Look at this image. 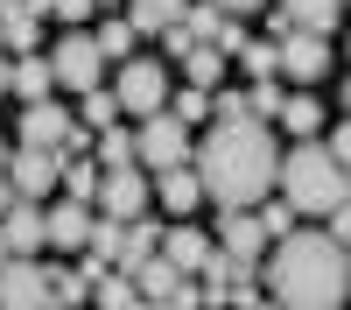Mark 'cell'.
I'll return each mask as SVG.
<instances>
[{
    "label": "cell",
    "mask_w": 351,
    "mask_h": 310,
    "mask_svg": "<svg viewBox=\"0 0 351 310\" xmlns=\"http://www.w3.org/2000/svg\"><path fill=\"white\" fill-rule=\"evenodd\" d=\"M190 169L204 197L218 212H253L274 197V177H281V148H274V127L267 120H211L190 148Z\"/></svg>",
    "instance_id": "1"
},
{
    "label": "cell",
    "mask_w": 351,
    "mask_h": 310,
    "mask_svg": "<svg viewBox=\"0 0 351 310\" xmlns=\"http://www.w3.org/2000/svg\"><path fill=\"white\" fill-rule=\"evenodd\" d=\"M267 289L281 310H344L351 303V254L330 233H288V240H274Z\"/></svg>",
    "instance_id": "2"
},
{
    "label": "cell",
    "mask_w": 351,
    "mask_h": 310,
    "mask_svg": "<svg viewBox=\"0 0 351 310\" xmlns=\"http://www.w3.org/2000/svg\"><path fill=\"white\" fill-rule=\"evenodd\" d=\"M281 205L295 212V219H330L344 205V169L330 162L324 141H295V148L281 155Z\"/></svg>",
    "instance_id": "3"
},
{
    "label": "cell",
    "mask_w": 351,
    "mask_h": 310,
    "mask_svg": "<svg viewBox=\"0 0 351 310\" xmlns=\"http://www.w3.org/2000/svg\"><path fill=\"white\" fill-rule=\"evenodd\" d=\"M49 56V78L64 85V92H99L106 85V56H99V43H92V28H64L56 36V49H43Z\"/></svg>",
    "instance_id": "4"
},
{
    "label": "cell",
    "mask_w": 351,
    "mask_h": 310,
    "mask_svg": "<svg viewBox=\"0 0 351 310\" xmlns=\"http://www.w3.org/2000/svg\"><path fill=\"white\" fill-rule=\"evenodd\" d=\"M169 71H162V56H127L120 78H112V99H120V113H134V120H155V113L169 106Z\"/></svg>",
    "instance_id": "5"
},
{
    "label": "cell",
    "mask_w": 351,
    "mask_h": 310,
    "mask_svg": "<svg viewBox=\"0 0 351 310\" xmlns=\"http://www.w3.org/2000/svg\"><path fill=\"white\" fill-rule=\"evenodd\" d=\"M197 148V134L183 120H169V113H155V120H141L134 127V162L148 169V177H162V169H183Z\"/></svg>",
    "instance_id": "6"
},
{
    "label": "cell",
    "mask_w": 351,
    "mask_h": 310,
    "mask_svg": "<svg viewBox=\"0 0 351 310\" xmlns=\"http://www.w3.org/2000/svg\"><path fill=\"white\" fill-rule=\"evenodd\" d=\"M99 219H112V225H134V219H148V205H155V177L148 169H99Z\"/></svg>",
    "instance_id": "7"
},
{
    "label": "cell",
    "mask_w": 351,
    "mask_h": 310,
    "mask_svg": "<svg viewBox=\"0 0 351 310\" xmlns=\"http://www.w3.org/2000/svg\"><path fill=\"white\" fill-rule=\"evenodd\" d=\"M21 148H56V155H77V148H84V127H77L56 99L21 106Z\"/></svg>",
    "instance_id": "8"
},
{
    "label": "cell",
    "mask_w": 351,
    "mask_h": 310,
    "mask_svg": "<svg viewBox=\"0 0 351 310\" xmlns=\"http://www.w3.org/2000/svg\"><path fill=\"white\" fill-rule=\"evenodd\" d=\"M56 184H64V155H56V148H14V155H8V190H14V197L49 205Z\"/></svg>",
    "instance_id": "9"
},
{
    "label": "cell",
    "mask_w": 351,
    "mask_h": 310,
    "mask_svg": "<svg viewBox=\"0 0 351 310\" xmlns=\"http://www.w3.org/2000/svg\"><path fill=\"white\" fill-rule=\"evenodd\" d=\"M274 64H281V78H302V85L330 78V36H309V28H288V36L274 43Z\"/></svg>",
    "instance_id": "10"
},
{
    "label": "cell",
    "mask_w": 351,
    "mask_h": 310,
    "mask_svg": "<svg viewBox=\"0 0 351 310\" xmlns=\"http://www.w3.org/2000/svg\"><path fill=\"white\" fill-rule=\"evenodd\" d=\"M0 240H8V254H14V261H36V254L49 247V219H43V205L14 197V205L0 212Z\"/></svg>",
    "instance_id": "11"
},
{
    "label": "cell",
    "mask_w": 351,
    "mask_h": 310,
    "mask_svg": "<svg viewBox=\"0 0 351 310\" xmlns=\"http://www.w3.org/2000/svg\"><path fill=\"white\" fill-rule=\"evenodd\" d=\"M0 310H49V261H8L0 268Z\"/></svg>",
    "instance_id": "12"
},
{
    "label": "cell",
    "mask_w": 351,
    "mask_h": 310,
    "mask_svg": "<svg viewBox=\"0 0 351 310\" xmlns=\"http://www.w3.org/2000/svg\"><path fill=\"white\" fill-rule=\"evenodd\" d=\"M225 261H239V268H260V254H267V233H260V219L253 212H218V240H211Z\"/></svg>",
    "instance_id": "13"
},
{
    "label": "cell",
    "mask_w": 351,
    "mask_h": 310,
    "mask_svg": "<svg viewBox=\"0 0 351 310\" xmlns=\"http://www.w3.org/2000/svg\"><path fill=\"white\" fill-rule=\"evenodd\" d=\"M211 254H218V247H211V233H197L190 219H176L169 233H162V261H169L176 275H197L204 261H211Z\"/></svg>",
    "instance_id": "14"
},
{
    "label": "cell",
    "mask_w": 351,
    "mask_h": 310,
    "mask_svg": "<svg viewBox=\"0 0 351 310\" xmlns=\"http://www.w3.org/2000/svg\"><path fill=\"white\" fill-rule=\"evenodd\" d=\"M155 205L169 212V219H190L197 205H204V184H197V169L183 162V169H162L155 177Z\"/></svg>",
    "instance_id": "15"
},
{
    "label": "cell",
    "mask_w": 351,
    "mask_h": 310,
    "mask_svg": "<svg viewBox=\"0 0 351 310\" xmlns=\"http://www.w3.org/2000/svg\"><path fill=\"white\" fill-rule=\"evenodd\" d=\"M43 219H49V247H77L84 254V240H92V225H99V212L92 205H43Z\"/></svg>",
    "instance_id": "16"
},
{
    "label": "cell",
    "mask_w": 351,
    "mask_h": 310,
    "mask_svg": "<svg viewBox=\"0 0 351 310\" xmlns=\"http://www.w3.org/2000/svg\"><path fill=\"white\" fill-rule=\"evenodd\" d=\"M36 49H43V21L28 14L21 0L0 8V56H36Z\"/></svg>",
    "instance_id": "17"
},
{
    "label": "cell",
    "mask_w": 351,
    "mask_h": 310,
    "mask_svg": "<svg viewBox=\"0 0 351 310\" xmlns=\"http://www.w3.org/2000/svg\"><path fill=\"white\" fill-rule=\"evenodd\" d=\"M162 247V225L155 219H134V225H120V254H112V275H134L148 254Z\"/></svg>",
    "instance_id": "18"
},
{
    "label": "cell",
    "mask_w": 351,
    "mask_h": 310,
    "mask_svg": "<svg viewBox=\"0 0 351 310\" xmlns=\"http://www.w3.org/2000/svg\"><path fill=\"white\" fill-rule=\"evenodd\" d=\"M8 64H14V78H8V92H14L21 106H43V99H49V85H56V78H49V56L36 49V56H8Z\"/></svg>",
    "instance_id": "19"
},
{
    "label": "cell",
    "mask_w": 351,
    "mask_h": 310,
    "mask_svg": "<svg viewBox=\"0 0 351 310\" xmlns=\"http://www.w3.org/2000/svg\"><path fill=\"white\" fill-rule=\"evenodd\" d=\"M274 120H281V134H295V141H316V134H324V99H316V92H288Z\"/></svg>",
    "instance_id": "20"
},
{
    "label": "cell",
    "mask_w": 351,
    "mask_h": 310,
    "mask_svg": "<svg viewBox=\"0 0 351 310\" xmlns=\"http://www.w3.org/2000/svg\"><path fill=\"white\" fill-rule=\"evenodd\" d=\"M281 21L309 28V36H330V28L344 21V0H281Z\"/></svg>",
    "instance_id": "21"
},
{
    "label": "cell",
    "mask_w": 351,
    "mask_h": 310,
    "mask_svg": "<svg viewBox=\"0 0 351 310\" xmlns=\"http://www.w3.org/2000/svg\"><path fill=\"white\" fill-rule=\"evenodd\" d=\"M127 282L141 289V303H169V296H176V282H190V275H176V268L162 261V247H155V254H148V261H141Z\"/></svg>",
    "instance_id": "22"
},
{
    "label": "cell",
    "mask_w": 351,
    "mask_h": 310,
    "mask_svg": "<svg viewBox=\"0 0 351 310\" xmlns=\"http://www.w3.org/2000/svg\"><path fill=\"white\" fill-rule=\"evenodd\" d=\"M183 8L190 0H127V28L134 36H162V28L183 21Z\"/></svg>",
    "instance_id": "23"
},
{
    "label": "cell",
    "mask_w": 351,
    "mask_h": 310,
    "mask_svg": "<svg viewBox=\"0 0 351 310\" xmlns=\"http://www.w3.org/2000/svg\"><path fill=\"white\" fill-rule=\"evenodd\" d=\"M176 71H183V85H190V92H218V78H225V56H218L211 43H197V49H190Z\"/></svg>",
    "instance_id": "24"
},
{
    "label": "cell",
    "mask_w": 351,
    "mask_h": 310,
    "mask_svg": "<svg viewBox=\"0 0 351 310\" xmlns=\"http://www.w3.org/2000/svg\"><path fill=\"white\" fill-rule=\"evenodd\" d=\"M92 43H99L106 64H127V56H134V28H127V14H106V21L92 28Z\"/></svg>",
    "instance_id": "25"
},
{
    "label": "cell",
    "mask_w": 351,
    "mask_h": 310,
    "mask_svg": "<svg viewBox=\"0 0 351 310\" xmlns=\"http://www.w3.org/2000/svg\"><path fill=\"white\" fill-rule=\"evenodd\" d=\"M71 197V205H92L99 197V162H84V155H64V184H56Z\"/></svg>",
    "instance_id": "26"
},
{
    "label": "cell",
    "mask_w": 351,
    "mask_h": 310,
    "mask_svg": "<svg viewBox=\"0 0 351 310\" xmlns=\"http://www.w3.org/2000/svg\"><path fill=\"white\" fill-rule=\"evenodd\" d=\"M77 303H92V282L77 268H49V310H77Z\"/></svg>",
    "instance_id": "27"
},
{
    "label": "cell",
    "mask_w": 351,
    "mask_h": 310,
    "mask_svg": "<svg viewBox=\"0 0 351 310\" xmlns=\"http://www.w3.org/2000/svg\"><path fill=\"white\" fill-rule=\"evenodd\" d=\"M169 120H183V127H211V92H190V85H183V92H169Z\"/></svg>",
    "instance_id": "28"
},
{
    "label": "cell",
    "mask_w": 351,
    "mask_h": 310,
    "mask_svg": "<svg viewBox=\"0 0 351 310\" xmlns=\"http://www.w3.org/2000/svg\"><path fill=\"white\" fill-rule=\"evenodd\" d=\"M92 303H99V310H141V289H134L127 275H99V282H92Z\"/></svg>",
    "instance_id": "29"
},
{
    "label": "cell",
    "mask_w": 351,
    "mask_h": 310,
    "mask_svg": "<svg viewBox=\"0 0 351 310\" xmlns=\"http://www.w3.org/2000/svg\"><path fill=\"white\" fill-rule=\"evenodd\" d=\"M99 169H141V162H134V134H127V127H106V141H99Z\"/></svg>",
    "instance_id": "30"
},
{
    "label": "cell",
    "mask_w": 351,
    "mask_h": 310,
    "mask_svg": "<svg viewBox=\"0 0 351 310\" xmlns=\"http://www.w3.org/2000/svg\"><path fill=\"white\" fill-rule=\"evenodd\" d=\"M112 120H120V99H112L106 85H99V92H84V113H77V127L92 134V127H112Z\"/></svg>",
    "instance_id": "31"
},
{
    "label": "cell",
    "mask_w": 351,
    "mask_h": 310,
    "mask_svg": "<svg viewBox=\"0 0 351 310\" xmlns=\"http://www.w3.org/2000/svg\"><path fill=\"white\" fill-rule=\"evenodd\" d=\"M253 219H260V233H267V247H274V240H288V233H295V212H288L281 197H267V205H253Z\"/></svg>",
    "instance_id": "32"
},
{
    "label": "cell",
    "mask_w": 351,
    "mask_h": 310,
    "mask_svg": "<svg viewBox=\"0 0 351 310\" xmlns=\"http://www.w3.org/2000/svg\"><path fill=\"white\" fill-rule=\"evenodd\" d=\"M281 99H288V92H281L274 78H267V85H253V92H246V120H267V127H274V113H281Z\"/></svg>",
    "instance_id": "33"
},
{
    "label": "cell",
    "mask_w": 351,
    "mask_h": 310,
    "mask_svg": "<svg viewBox=\"0 0 351 310\" xmlns=\"http://www.w3.org/2000/svg\"><path fill=\"white\" fill-rule=\"evenodd\" d=\"M239 71H246L253 85H267V78L281 71V64H274V43H246V49H239Z\"/></svg>",
    "instance_id": "34"
},
{
    "label": "cell",
    "mask_w": 351,
    "mask_h": 310,
    "mask_svg": "<svg viewBox=\"0 0 351 310\" xmlns=\"http://www.w3.org/2000/svg\"><path fill=\"white\" fill-rule=\"evenodd\" d=\"M155 43H162V56H169V64H183V56L197 49V43H190V28H183V21H176V28H162V36H155Z\"/></svg>",
    "instance_id": "35"
},
{
    "label": "cell",
    "mask_w": 351,
    "mask_h": 310,
    "mask_svg": "<svg viewBox=\"0 0 351 310\" xmlns=\"http://www.w3.org/2000/svg\"><path fill=\"white\" fill-rule=\"evenodd\" d=\"M92 8H99V0H49V14H56V21H71V28L92 21Z\"/></svg>",
    "instance_id": "36"
},
{
    "label": "cell",
    "mask_w": 351,
    "mask_h": 310,
    "mask_svg": "<svg viewBox=\"0 0 351 310\" xmlns=\"http://www.w3.org/2000/svg\"><path fill=\"white\" fill-rule=\"evenodd\" d=\"M211 120H246V92H211Z\"/></svg>",
    "instance_id": "37"
},
{
    "label": "cell",
    "mask_w": 351,
    "mask_h": 310,
    "mask_svg": "<svg viewBox=\"0 0 351 310\" xmlns=\"http://www.w3.org/2000/svg\"><path fill=\"white\" fill-rule=\"evenodd\" d=\"M324 148H330V162H337V169H351V120H337V134L324 141Z\"/></svg>",
    "instance_id": "38"
},
{
    "label": "cell",
    "mask_w": 351,
    "mask_h": 310,
    "mask_svg": "<svg viewBox=\"0 0 351 310\" xmlns=\"http://www.w3.org/2000/svg\"><path fill=\"white\" fill-rule=\"evenodd\" d=\"M330 240H337V247H351V205H337V212H330Z\"/></svg>",
    "instance_id": "39"
},
{
    "label": "cell",
    "mask_w": 351,
    "mask_h": 310,
    "mask_svg": "<svg viewBox=\"0 0 351 310\" xmlns=\"http://www.w3.org/2000/svg\"><path fill=\"white\" fill-rule=\"evenodd\" d=\"M218 14H253V8H267V0H211Z\"/></svg>",
    "instance_id": "40"
},
{
    "label": "cell",
    "mask_w": 351,
    "mask_h": 310,
    "mask_svg": "<svg viewBox=\"0 0 351 310\" xmlns=\"http://www.w3.org/2000/svg\"><path fill=\"white\" fill-rule=\"evenodd\" d=\"M14 205V190H8V169H0V212H8Z\"/></svg>",
    "instance_id": "41"
},
{
    "label": "cell",
    "mask_w": 351,
    "mask_h": 310,
    "mask_svg": "<svg viewBox=\"0 0 351 310\" xmlns=\"http://www.w3.org/2000/svg\"><path fill=\"white\" fill-rule=\"evenodd\" d=\"M8 78H14V64H8V56H0V99H8Z\"/></svg>",
    "instance_id": "42"
},
{
    "label": "cell",
    "mask_w": 351,
    "mask_h": 310,
    "mask_svg": "<svg viewBox=\"0 0 351 310\" xmlns=\"http://www.w3.org/2000/svg\"><path fill=\"white\" fill-rule=\"evenodd\" d=\"M253 310H281V303H274V296H260V303H253Z\"/></svg>",
    "instance_id": "43"
},
{
    "label": "cell",
    "mask_w": 351,
    "mask_h": 310,
    "mask_svg": "<svg viewBox=\"0 0 351 310\" xmlns=\"http://www.w3.org/2000/svg\"><path fill=\"white\" fill-rule=\"evenodd\" d=\"M344 120H351V78H344Z\"/></svg>",
    "instance_id": "44"
},
{
    "label": "cell",
    "mask_w": 351,
    "mask_h": 310,
    "mask_svg": "<svg viewBox=\"0 0 351 310\" xmlns=\"http://www.w3.org/2000/svg\"><path fill=\"white\" fill-rule=\"evenodd\" d=\"M8 261H14V254H8V240H0V268H8Z\"/></svg>",
    "instance_id": "45"
},
{
    "label": "cell",
    "mask_w": 351,
    "mask_h": 310,
    "mask_svg": "<svg viewBox=\"0 0 351 310\" xmlns=\"http://www.w3.org/2000/svg\"><path fill=\"white\" fill-rule=\"evenodd\" d=\"M344 205H351V169H344Z\"/></svg>",
    "instance_id": "46"
},
{
    "label": "cell",
    "mask_w": 351,
    "mask_h": 310,
    "mask_svg": "<svg viewBox=\"0 0 351 310\" xmlns=\"http://www.w3.org/2000/svg\"><path fill=\"white\" fill-rule=\"evenodd\" d=\"M141 310H169V303H141Z\"/></svg>",
    "instance_id": "47"
},
{
    "label": "cell",
    "mask_w": 351,
    "mask_h": 310,
    "mask_svg": "<svg viewBox=\"0 0 351 310\" xmlns=\"http://www.w3.org/2000/svg\"><path fill=\"white\" fill-rule=\"evenodd\" d=\"M99 8H120V0H99Z\"/></svg>",
    "instance_id": "48"
},
{
    "label": "cell",
    "mask_w": 351,
    "mask_h": 310,
    "mask_svg": "<svg viewBox=\"0 0 351 310\" xmlns=\"http://www.w3.org/2000/svg\"><path fill=\"white\" fill-rule=\"evenodd\" d=\"M0 8H14V0H0Z\"/></svg>",
    "instance_id": "49"
},
{
    "label": "cell",
    "mask_w": 351,
    "mask_h": 310,
    "mask_svg": "<svg viewBox=\"0 0 351 310\" xmlns=\"http://www.w3.org/2000/svg\"><path fill=\"white\" fill-rule=\"evenodd\" d=\"M344 254H351V247H344Z\"/></svg>",
    "instance_id": "50"
}]
</instances>
